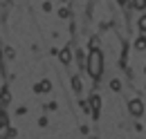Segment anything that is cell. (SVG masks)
<instances>
[{
  "label": "cell",
  "mask_w": 146,
  "mask_h": 139,
  "mask_svg": "<svg viewBox=\"0 0 146 139\" xmlns=\"http://www.w3.org/2000/svg\"><path fill=\"white\" fill-rule=\"evenodd\" d=\"M137 27H139V32H142V34H146V14H144V16H139V20H137Z\"/></svg>",
  "instance_id": "ba28073f"
},
{
  "label": "cell",
  "mask_w": 146,
  "mask_h": 139,
  "mask_svg": "<svg viewBox=\"0 0 146 139\" xmlns=\"http://www.w3.org/2000/svg\"><path fill=\"white\" fill-rule=\"evenodd\" d=\"M14 135H16V130H11L7 123L0 126V139H9V137H14Z\"/></svg>",
  "instance_id": "8992f818"
},
{
  "label": "cell",
  "mask_w": 146,
  "mask_h": 139,
  "mask_svg": "<svg viewBox=\"0 0 146 139\" xmlns=\"http://www.w3.org/2000/svg\"><path fill=\"white\" fill-rule=\"evenodd\" d=\"M50 90H52V83H50V81H40V83H36V85H34V92H38V94L50 92Z\"/></svg>",
  "instance_id": "5b68a950"
},
{
  "label": "cell",
  "mask_w": 146,
  "mask_h": 139,
  "mask_svg": "<svg viewBox=\"0 0 146 139\" xmlns=\"http://www.w3.org/2000/svg\"><path fill=\"white\" fill-rule=\"evenodd\" d=\"M7 123V115H5V110H0V126H5Z\"/></svg>",
  "instance_id": "5bb4252c"
},
{
  "label": "cell",
  "mask_w": 146,
  "mask_h": 139,
  "mask_svg": "<svg viewBox=\"0 0 146 139\" xmlns=\"http://www.w3.org/2000/svg\"><path fill=\"white\" fill-rule=\"evenodd\" d=\"M58 58H61V63H63V65H70V63H72V52H70V47H65V50H61V54H58Z\"/></svg>",
  "instance_id": "277c9868"
},
{
  "label": "cell",
  "mask_w": 146,
  "mask_h": 139,
  "mask_svg": "<svg viewBox=\"0 0 146 139\" xmlns=\"http://www.w3.org/2000/svg\"><path fill=\"white\" fill-rule=\"evenodd\" d=\"M128 110H130L133 117H142V115H144V103H142L139 99H130V101H128Z\"/></svg>",
  "instance_id": "7a4b0ae2"
},
{
  "label": "cell",
  "mask_w": 146,
  "mask_h": 139,
  "mask_svg": "<svg viewBox=\"0 0 146 139\" xmlns=\"http://www.w3.org/2000/svg\"><path fill=\"white\" fill-rule=\"evenodd\" d=\"M110 90H112V92H119V90H121V83H119L117 79H112V81H110Z\"/></svg>",
  "instance_id": "8fae6325"
},
{
  "label": "cell",
  "mask_w": 146,
  "mask_h": 139,
  "mask_svg": "<svg viewBox=\"0 0 146 139\" xmlns=\"http://www.w3.org/2000/svg\"><path fill=\"white\" fill-rule=\"evenodd\" d=\"M135 50H139V52H144V50H146V36L144 34L135 40Z\"/></svg>",
  "instance_id": "52a82bcc"
},
{
  "label": "cell",
  "mask_w": 146,
  "mask_h": 139,
  "mask_svg": "<svg viewBox=\"0 0 146 139\" xmlns=\"http://www.w3.org/2000/svg\"><path fill=\"white\" fill-rule=\"evenodd\" d=\"M90 108H92V115L97 117L99 115V108H101V97L99 94H92L90 97Z\"/></svg>",
  "instance_id": "3957f363"
},
{
  "label": "cell",
  "mask_w": 146,
  "mask_h": 139,
  "mask_svg": "<svg viewBox=\"0 0 146 139\" xmlns=\"http://www.w3.org/2000/svg\"><path fill=\"white\" fill-rule=\"evenodd\" d=\"M9 99H11V97H9V92H7V90H2V92H0V103L7 105V103H9Z\"/></svg>",
  "instance_id": "9c48e42d"
},
{
  "label": "cell",
  "mask_w": 146,
  "mask_h": 139,
  "mask_svg": "<svg viewBox=\"0 0 146 139\" xmlns=\"http://www.w3.org/2000/svg\"><path fill=\"white\" fill-rule=\"evenodd\" d=\"M133 9H146V0H133Z\"/></svg>",
  "instance_id": "30bf717a"
},
{
  "label": "cell",
  "mask_w": 146,
  "mask_h": 139,
  "mask_svg": "<svg viewBox=\"0 0 146 139\" xmlns=\"http://www.w3.org/2000/svg\"><path fill=\"white\" fill-rule=\"evenodd\" d=\"M58 16H61V18H70V9H65V7L58 9Z\"/></svg>",
  "instance_id": "4fadbf2b"
},
{
  "label": "cell",
  "mask_w": 146,
  "mask_h": 139,
  "mask_svg": "<svg viewBox=\"0 0 146 139\" xmlns=\"http://www.w3.org/2000/svg\"><path fill=\"white\" fill-rule=\"evenodd\" d=\"M72 87H74V92H81V79H79V76L72 79Z\"/></svg>",
  "instance_id": "7c38bea8"
},
{
  "label": "cell",
  "mask_w": 146,
  "mask_h": 139,
  "mask_svg": "<svg viewBox=\"0 0 146 139\" xmlns=\"http://www.w3.org/2000/svg\"><path fill=\"white\" fill-rule=\"evenodd\" d=\"M86 70H88V74H90L92 79H99L101 76V72H104V54L99 52V47L90 50L88 61H86Z\"/></svg>",
  "instance_id": "6da1fadb"
}]
</instances>
